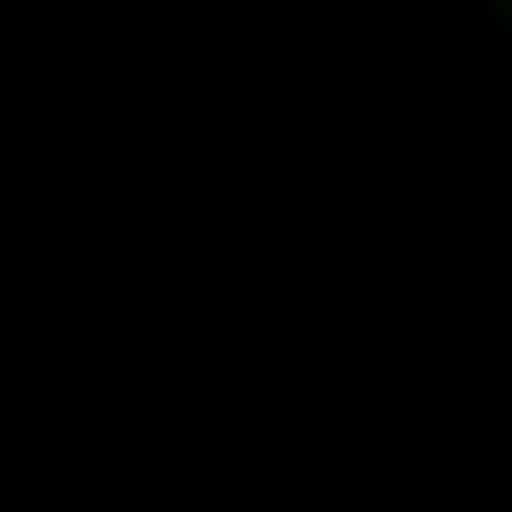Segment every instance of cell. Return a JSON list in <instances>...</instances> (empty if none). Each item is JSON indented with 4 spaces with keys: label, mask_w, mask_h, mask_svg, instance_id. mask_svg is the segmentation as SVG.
I'll return each mask as SVG.
<instances>
[{
    "label": "cell",
    "mask_w": 512,
    "mask_h": 512,
    "mask_svg": "<svg viewBox=\"0 0 512 512\" xmlns=\"http://www.w3.org/2000/svg\"><path fill=\"white\" fill-rule=\"evenodd\" d=\"M495 6H501V18H507V24H512V0H495Z\"/></svg>",
    "instance_id": "6da1fadb"
}]
</instances>
